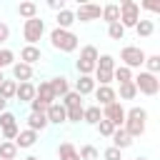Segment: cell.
Listing matches in <instances>:
<instances>
[{
    "mask_svg": "<svg viewBox=\"0 0 160 160\" xmlns=\"http://www.w3.org/2000/svg\"><path fill=\"white\" fill-rule=\"evenodd\" d=\"M145 120H148L145 108H130V110H125L122 128L130 138H140V135H145Z\"/></svg>",
    "mask_w": 160,
    "mask_h": 160,
    "instance_id": "obj_1",
    "label": "cell"
},
{
    "mask_svg": "<svg viewBox=\"0 0 160 160\" xmlns=\"http://www.w3.org/2000/svg\"><path fill=\"white\" fill-rule=\"evenodd\" d=\"M78 35L70 32V30H60V28H52L50 30V45L60 52H75L78 50Z\"/></svg>",
    "mask_w": 160,
    "mask_h": 160,
    "instance_id": "obj_2",
    "label": "cell"
},
{
    "mask_svg": "<svg viewBox=\"0 0 160 160\" xmlns=\"http://www.w3.org/2000/svg\"><path fill=\"white\" fill-rule=\"evenodd\" d=\"M45 35V20L42 18H30L22 22V38L28 45H38Z\"/></svg>",
    "mask_w": 160,
    "mask_h": 160,
    "instance_id": "obj_3",
    "label": "cell"
},
{
    "mask_svg": "<svg viewBox=\"0 0 160 160\" xmlns=\"http://www.w3.org/2000/svg\"><path fill=\"white\" fill-rule=\"evenodd\" d=\"M118 8H120V20H118V22H120L125 30H128V28H135L138 20H140V5H138L135 0H122Z\"/></svg>",
    "mask_w": 160,
    "mask_h": 160,
    "instance_id": "obj_4",
    "label": "cell"
},
{
    "mask_svg": "<svg viewBox=\"0 0 160 160\" xmlns=\"http://www.w3.org/2000/svg\"><path fill=\"white\" fill-rule=\"evenodd\" d=\"M132 85H135V90L138 92H142V95H158V90H160V80H158V75H152V72H138L135 78H132Z\"/></svg>",
    "mask_w": 160,
    "mask_h": 160,
    "instance_id": "obj_5",
    "label": "cell"
},
{
    "mask_svg": "<svg viewBox=\"0 0 160 160\" xmlns=\"http://www.w3.org/2000/svg\"><path fill=\"white\" fill-rule=\"evenodd\" d=\"M120 60H122V65L125 68H142V62H145V50L142 48H135V45H125L122 50H120Z\"/></svg>",
    "mask_w": 160,
    "mask_h": 160,
    "instance_id": "obj_6",
    "label": "cell"
},
{
    "mask_svg": "<svg viewBox=\"0 0 160 160\" xmlns=\"http://www.w3.org/2000/svg\"><path fill=\"white\" fill-rule=\"evenodd\" d=\"M100 5H95V2H82V5H78V10H75V22H92V20H100Z\"/></svg>",
    "mask_w": 160,
    "mask_h": 160,
    "instance_id": "obj_7",
    "label": "cell"
},
{
    "mask_svg": "<svg viewBox=\"0 0 160 160\" xmlns=\"http://www.w3.org/2000/svg\"><path fill=\"white\" fill-rule=\"evenodd\" d=\"M102 118L108 122H112V128H122V122H125V108L115 100V102H110V105L102 108Z\"/></svg>",
    "mask_w": 160,
    "mask_h": 160,
    "instance_id": "obj_8",
    "label": "cell"
},
{
    "mask_svg": "<svg viewBox=\"0 0 160 160\" xmlns=\"http://www.w3.org/2000/svg\"><path fill=\"white\" fill-rule=\"evenodd\" d=\"M92 95H95V100H98V105H102V108L118 100V92H115V88H112V85H95V90H92Z\"/></svg>",
    "mask_w": 160,
    "mask_h": 160,
    "instance_id": "obj_9",
    "label": "cell"
},
{
    "mask_svg": "<svg viewBox=\"0 0 160 160\" xmlns=\"http://www.w3.org/2000/svg\"><path fill=\"white\" fill-rule=\"evenodd\" d=\"M42 60V50L38 48V45H25L22 50H20V62H25V65H38Z\"/></svg>",
    "mask_w": 160,
    "mask_h": 160,
    "instance_id": "obj_10",
    "label": "cell"
},
{
    "mask_svg": "<svg viewBox=\"0 0 160 160\" xmlns=\"http://www.w3.org/2000/svg\"><path fill=\"white\" fill-rule=\"evenodd\" d=\"M10 70H12V80L15 82H30L32 80V68L25 65V62H20V60H15L10 65Z\"/></svg>",
    "mask_w": 160,
    "mask_h": 160,
    "instance_id": "obj_11",
    "label": "cell"
},
{
    "mask_svg": "<svg viewBox=\"0 0 160 160\" xmlns=\"http://www.w3.org/2000/svg\"><path fill=\"white\" fill-rule=\"evenodd\" d=\"M35 100L42 102L45 108H50L52 102H58L55 95H52V90H50V82H48V80H42L40 85H35Z\"/></svg>",
    "mask_w": 160,
    "mask_h": 160,
    "instance_id": "obj_12",
    "label": "cell"
},
{
    "mask_svg": "<svg viewBox=\"0 0 160 160\" xmlns=\"http://www.w3.org/2000/svg\"><path fill=\"white\" fill-rule=\"evenodd\" d=\"M45 118H48V125H62V122H68L65 108H62L60 102H52V105L45 110Z\"/></svg>",
    "mask_w": 160,
    "mask_h": 160,
    "instance_id": "obj_13",
    "label": "cell"
},
{
    "mask_svg": "<svg viewBox=\"0 0 160 160\" xmlns=\"http://www.w3.org/2000/svg\"><path fill=\"white\" fill-rule=\"evenodd\" d=\"M48 82H50V90H52L55 100H60V98H62V95L70 90V80H68L65 75H55V78H50Z\"/></svg>",
    "mask_w": 160,
    "mask_h": 160,
    "instance_id": "obj_14",
    "label": "cell"
},
{
    "mask_svg": "<svg viewBox=\"0 0 160 160\" xmlns=\"http://www.w3.org/2000/svg\"><path fill=\"white\" fill-rule=\"evenodd\" d=\"M12 142H15V148H18V150H28V148H32V145L38 142V132H32V130H28V128H25V130H20V132H18V138H15Z\"/></svg>",
    "mask_w": 160,
    "mask_h": 160,
    "instance_id": "obj_15",
    "label": "cell"
},
{
    "mask_svg": "<svg viewBox=\"0 0 160 160\" xmlns=\"http://www.w3.org/2000/svg\"><path fill=\"white\" fill-rule=\"evenodd\" d=\"M92 90H95L92 75H78V80H75V92H78L80 98H85V95H90Z\"/></svg>",
    "mask_w": 160,
    "mask_h": 160,
    "instance_id": "obj_16",
    "label": "cell"
},
{
    "mask_svg": "<svg viewBox=\"0 0 160 160\" xmlns=\"http://www.w3.org/2000/svg\"><path fill=\"white\" fill-rule=\"evenodd\" d=\"M110 140H112V148H118V150H125V148L132 145V138L125 132V128H115V132L110 135Z\"/></svg>",
    "mask_w": 160,
    "mask_h": 160,
    "instance_id": "obj_17",
    "label": "cell"
},
{
    "mask_svg": "<svg viewBox=\"0 0 160 160\" xmlns=\"http://www.w3.org/2000/svg\"><path fill=\"white\" fill-rule=\"evenodd\" d=\"M48 128V118H45V112H30L28 115V130H32V132H42Z\"/></svg>",
    "mask_w": 160,
    "mask_h": 160,
    "instance_id": "obj_18",
    "label": "cell"
},
{
    "mask_svg": "<svg viewBox=\"0 0 160 160\" xmlns=\"http://www.w3.org/2000/svg\"><path fill=\"white\" fill-rule=\"evenodd\" d=\"M58 160H80V155H78V148H75L70 140L60 142V145H58Z\"/></svg>",
    "mask_w": 160,
    "mask_h": 160,
    "instance_id": "obj_19",
    "label": "cell"
},
{
    "mask_svg": "<svg viewBox=\"0 0 160 160\" xmlns=\"http://www.w3.org/2000/svg\"><path fill=\"white\" fill-rule=\"evenodd\" d=\"M15 98H18V102H30L35 98V85L32 82H18Z\"/></svg>",
    "mask_w": 160,
    "mask_h": 160,
    "instance_id": "obj_20",
    "label": "cell"
},
{
    "mask_svg": "<svg viewBox=\"0 0 160 160\" xmlns=\"http://www.w3.org/2000/svg\"><path fill=\"white\" fill-rule=\"evenodd\" d=\"M102 120V110H100V105H88V108H82V122H88V125H98Z\"/></svg>",
    "mask_w": 160,
    "mask_h": 160,
    "instance_id": "obj_21",
    "label": "cell"
},
{
    "mask_svg": "<svg viewBox=\"0 0 160 160\" xmlns=\"http://www.w3.org/2000/svg\"><path fill=\"white\" fill-rule=\"evenodd\" d=\"M100 18H102L108 25H110V22H118V20H120V8H118L115 2H108V5L100 10Z\"/></svg>",
    "mask_w": 160,
    "mask_h": 160,
    "instance_id": "obj_22",
    "label": "cell"
},
{
    "mask_svg": "<svg viewBox=\"0 0 160 160\" xmlns=\"http://www.w3.org/2000/svg\"><path fill=\"white\" fill-rule=\"evenodd\" d=\"M55 22H58L55 28H60V30H70V25L75 22V12L65 8V10H60V12H58V18H55Z\"/></svg>",
    "mask_w": 160,
    "mask_h": 160,
    "instance_id": "obj_23",
    "label": "cell"
},
{
    "mask_svg": "<svg viewBox=\"0 0 160 160\" xmlns=\"http://www.w3.org/2000/svg\"><path fill=\"white\" fill-rule=\"evenodd\" d=\"M60 105H62L65 110H68V108H80V105H82V98H80L75 90H68V92L60 98Z\"/></svg>",
    "mask_w": 160,
    "mask_h": 160,
    "instance_id": "obj_24",
    "label": "cell"
},
{
    "mask_svg": "<svg viewBox=\"0 0 160 160\" xmlns=\"http://www.w3.org/2000/svg\"><path fill=\"white\" fill-rule=\"evenodd\" d=\"M0 160H18V148H15V142H10V140H2V142H0Z\"/></svg>",
    "mask_w": 160,
    "mask_h": 160,
    "instance_id": "obj_25",
    "label": "cell"
},
{
    "mask_svg": "<svg viewBox=\"0 0 160 160\" xmlns=\"http://www.w3.org/2000/svg\"><path fill=\"white\" fill-rule=\"evenodd\" d=\"M135 32H138V38H150L152 32H155V22L152 20H138V25H135Z\"/></svg>",
    "mask_w": 160,
    "mask_h": 160,
    "instance_id": "obj_26",
    "label": "cell"
},
{
    "mask_svg": "<svg viewBox=\"0 0 160 160\" xmlns=\"http://www.w3.org/2000/svg\"><path fill=\"white\" fill-rule=\"evenodd\" d=\"M98 58H100L98 48H95V45H85V48L80 50V58H78V60H82V62H90V65H95V62H98Z\"/></svg>",
    "mask_w": 160,
    "mask_h": 160,
    "instance_id": "obj_27",
    "label": "cell"
},
{
    "mask_svg": "<svg viewBox=\"0 0 160 160\" xmlns=\"http://www.w3.org/2000/svg\"><path fill=\"white\" fill-rule=\"evenodd\" d=\"M112 80H118L120 85H122V82H132V70L125 68V65H115V70H112Z\"/></svg>",
    "mask_w": 160,
    "mask_h": 160,
    "instance_id": "obj_28",
    "label": "cell"
},
{
    "mask_svg": "<svg viewBox=\"0 0 160 160\" xmlns=\"http://www.w3.org/2000/svg\"><path fill=\"white\" fill-rule=\"evenodd\" d=\"M15 90H18V82H15V80H2V85H0V98L10 102V100L15 98Z\"/></svg>",
    "mask_w": 160,
    "mask_h": 160,
    "instance_id": "obj_29",
    "label": "cell"
},
{
    "mask_svg": "<svg viewBox=\"0 0 160 160\" xmlns=\"http://www.w3.org/2000/svg\"><path fill=\"white\" fill-rule=\"evenodd\" d=\"M18 15L25 18V20L38 18V5H35V2H20V5H18Z\"/></svg>",
    "mask_w": 160,
    "mask_h": 160,
    "instance_id": "obj_30",
    "label": "cell"
},
{
    "mask_svg": "<svg viewBox=\"0 0 160 160\" xmlns=\"http://www.w3.org/2000/svg\"><path fill=\"white\" fill-rule=\"evenodd\" d=\"M95 70H108V72H112V70H115V58H112V55H108V52H105V55H100V58H98V62H95Z\"/></svg>",
    "mask_w": 160,
    "mask_h": 160,
    "instance_id": "obj_31",
    "label": "cell"
},
{
    "mask_svg": "<svg viewBox=\"0 0 160 160\" xmlns=\"http://www.w3.org/2000/svg\"><path fill=\"white\" fill-rule=\"evenodd\" d=\"M148 70L145 72H152V75H158L160 72V55H145V62H142Z\"/></svg>",
    "mask_w": 160,
    "mask_h": 160,
    "instance_id": "obj_32",
    "label": "cell"
},
{
    "mask_svg": "<svg viewBox=\"0 0 160 160\" xmlns=\"http://www.w3.org/2000/svg\"><path fill=\"white\" fill-rule=\"evenodd\" d=\"M108 38H110V40H122V38H125V28H122L120 22H110V25H108Z\"/></svg>",
    "mask_w": 160,
    "mask_h": 160,
    "instance_id": "obj_33",
    "label": "cell"
},
{
    "mask_svg": "<svg viewBox=\"0 0 160 160\" xmlns=\"http://www.w3.org/2000/svg\"><path fill=\"white\" fill-rule=\"evenodd\" d=\"M18 125V118L12 115V112H0V130H8V128H15Z\"/></svg>",
    "mask_w": 160,
    "mask_h": 160,
    "instance_id": "obj_34",
    "label": "cell"
},
{
    "mask_svg": "<svg viewBox=\"0 0 160 160\" xmlns=\"http://www.w3.org/2000/svg\"><path fill=\"white\" fill-rule=\"evenodd\" d=\"M135 95H138V90H135L132 82H122L120 85V100H132Z\"/></svg>",
    "mask_w": 160,
    "mask_h": 160,
    "instance_id": "obj_35",
    "label": "cell"
},
{
    "mask_svg": "<svg viewBox=\"0 0 160 160\" xmlns=\"http://www.w3.org/2000/svg\"><path fill=\"white\" fill-rule=\"evenodd\" d=\"M78 155H80V160H98V150L92 148V145H82L80 150H78Z\"/></svg>",
    "mask_w": 160,
    "mask_h": 160,
    "instance_id": "obj_36",
    "label": "cell"
},
{
    "mask_svg": "<svg viewBox=\"0 0 160 160\" xmlns=\"http://www.w3.org/2000/svg\"><path fill=\"white\" fill-rule=\"evenodd\" d=\"M95 85H110L112 82V72H108V70H95Z\"/></svg>",
    "mask_w": 160,
    "mask_h": 160,
    "instance_id": "obj_37",
    "label": "cell"
},
{
    "mask_svg": "<svg viewBox=\"0 0 160 160\" xmlns=\"http://www.w3.org/2000/svg\"><path fill=\"white\" fill-rule=\"evenodd\" d=\"M12 62H15V52L8 50V48H2L0 50V68H10Z\"/></svg>",
    "mask_w": 160,
    "mask_h": 160,
    "instance_id": "obj_38",
    "label": "cell"
},
{
    "mask_svg": "<svg viewBox=\"0 0 160 160\" xmlns=\"http://www.w3.org/2000/svg\"><path fill=\"white\" fill-rule=\"evenodd\" d=\"M65 118H68V122H80L82 120V105L80 108H68L65 110Z\"/></svg>",
    "mask_w": 160,
    "mask_h": 160,
    "instance_id": "obj_39",
    "label": "cell"
},
{
    "mask_svg": "<svg viewBox=\"0 0 160 160\" xmlns=\"http://www.w3.org/2000/svg\"><path fill=\"white\" fill-rule=\"evenodd\" d=\"M95 128H98V132H100L102 138H110V135L115 132V128H112V122H108L105 118H102V120H100V122H98Z\"/></svg>",
    "mask_w": 160,
    "mask_h": 160,
    "instance_id": "obj_40",
    "label": "cell"
},
{
    "mask_svg": "<svg viewBox=\"0 0 160 160\" xmlns=\"http://www.w3.org/2000/svg\"><path fill=\"white\" fill-rule=\"evenodd\" d=\"M102 160H122V150H118V148H105V152H102Z\"/></svg>",
    "mask_w": 160,
    "mask_h": 160,
    "instance_id": "obj_41",
    "label": "cell"
},
{
    "mask_svg": "<svg viewBox=\"0 0 160 160\" xmlns=\"http://www.w3.org/2000/svg\"><path fill=\"white\" fill-rule=\"evenodd\" d=\"M8 40H10V28H8V22L0 20V42H8Z\"/></svg>",
    "mask_w": 160,
    "mask_h": 160,
    "instance_id": "obj_42",
    "label": "cell"
},
{
    "mask_svg": "<svg viewBox=\"0 0 160 160\" xmlns=\"http://www.w3.org/2000/svg\"><path fill=\"white\" fill-rule=\"evenodd\" d=\"M48 5H50V10H55V12H60V10H65V2H62V0H60V2H58V0H50Z\"/></svg>",
    "mask_w": 160,
    "mask_h": 160,
    "instance_id": "obj_43",
    "label": "cell"
},
{
    "mask_svg": "<svg viewBox=\"0 0 160 160\" xmlns=\"http://www.w3.org/2000/svg\"><path fill=\"white\" fill-rule=\"evenodd\" d=\"M142 8H145V10H150V12H158V10H160V5H155V2H145Z\"/></svg>",
    "mask_w": 160,
    "mask_h": 160,
    "instance_id": "obj_44",
    "label": "cell"
},
{
    "mask_svg": "<svg viewBox=\"0 0 160 160\" xmlns=\"http://www.w3.org/2000/svg\"><path fill=\"white\" fill-rule=\"evenodd\" d=\"M5 108H8V100H2V98H0V112H5Z\"/></svg>",
    "mask_w": 160,
    "mask_h": 160,
    "instance_id": "obj_45",
    "label": "cell"
},
{
    "mask_svg": "<svg viewBox=\"0 0 160 160\" xmlns=\"http://www.w3.org/2000/svg\"><path fill=\"white\" fill-rule=\"evenodd\" d=\"M25 160H40V158H38V155H28Z\"/></svg>",
    "mask_w": 160,
    "mask_h": 160,
    "instance_id": "obj_46",
    "label": "cell"
},
{
    "mask_svg": "<svg viewBox=\"0 0 160 160\" xmlns=\"http://www.w3.org/2000/svg\"><path fill=\"white\" fill-rule=\"evenodd\" d=\"M2 80H5V75H2V70H0V85H2Z\"/></svg>",
    "mask_w": 160,
    "mask_h": 160,
    "instance_id": "obj_47",
    "label": "cell"
},
{
    "mask_svg": "<svg viewBox=\"0 0 160 160\" xmlns=\"http://www.w3.org/2000/svg\"><path fill=\"white\" fill-rule=\"evenodd\" d=\"M135 160H148V158H135Z\"/></svg>",
    "mask_w": 160,
    "mask_h": 160,
    "instance_id": "obj_48",
    "label": "cell"
},
{
    "mask_svg": "<svg viewBox=\"0 0 160 160\" xmlns=\"http://www.w3.org/2000/svg\"><path fill=\"white\" fill-rule=\"evenodd\" d=\"M0 70H2V68H0Z\"/></svg>",
    "mask_w": 160,
    "mask_h": 160,
    "instance_id": "obj_49",
    "label": "cell"
}]
</instances>
